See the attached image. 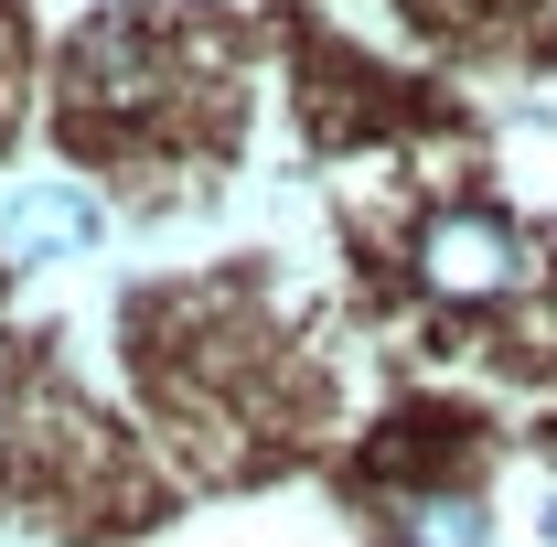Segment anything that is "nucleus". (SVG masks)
<instances>
[{"mask_svg":"<svg viewBox=\"0 0 557 547\" xmlns=\"http://www.w3.org/2000/svg\"><path fill=\"white\" fill-rule=\"evenodd\" d=\"M418 279H429L440 301H504V290L525 279V236H515L504 215H483V205L429 215V226H418Z\"/></svg>","mask_w":557,"mask_h":547,"instance_id":"nucleus-1","label":"nucleus"},{"mask_svg":"<svg viewBox=\"0 0 557 547\" xmlns=\"http://www.w3.org/2000/svg\"><path fill=\"white\" fill-rule=\"evenodd\" d=\"M0 247L33 258V269L86 258V247H97V194H75V183H11V194H0Z\"/></svg>","mask_w":557,"mask_h":547,"instance_id":"nucleus-2","label":"nucleus"},{"mask_svg":"<svg viewBox=\"0 0 557 547\" xmlns=\"http://www.w3.org/2000/svg\"><path fill=\"white\" fill-rule=\"evenodd\" d=\"M408 547H483V505H472V494H418L408 505Z\"/></svg>","mask_w":557,"mask_h":547,"instance_id":"nucleus-3","label":"nucleus"}]
</instances>
